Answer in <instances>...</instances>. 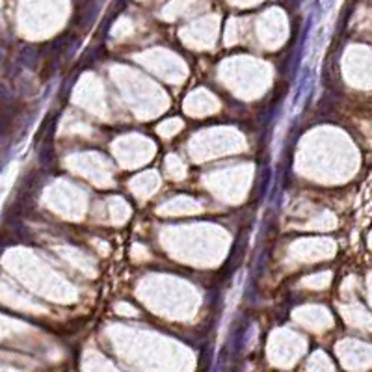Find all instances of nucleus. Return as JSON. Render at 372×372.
<instances>
[{
	"mask_svg": "<svg viewBox=\"0 0 372 372\" xmlns=\"http://www.w3.org/2000/svg\"><path fill=\"white\" fill-rule=\"evenodd\" d=\"M99 10H101V2H95V0H92V2L82 10V13L79 15V26L82 30H86V28H90V26L93 25V21L97 17Z\"/></svg>",
	"mask_w": 372,
	"mask_h": 372,
	"instance_id": "obj_1",
	"label": "nucleus"
},
{
	"mask_svg": "<svg viewBox=\"0 0 372 372\" xmlns=\"http://www.w3.org/2000/svg\"><path fill=\"white\" fill-rule=\"evenodd\" d=\"M39 54H41V50L37 49V47H34V45H26L25 49L21 50L19 60H21V63L26 65V67H34V65L37 63V60H39Z\"/></svg>",
	"mask_w": 372,
	"mask_h": 372,
	"instance_id": "obj_2",
	"label": "nucleus"
},
{
	"mask_svg": "<svg viewBox=\"0 0 372 372\" xmlns=\"http://www.w3.org/2000/svg\"><path fill=\"white\" fill-rule=\"evenodd\" d=\"M39 162L43 166L54 164V149H52V140H41L39 145Z\"/></svg>",
	"mask_w": 372,
	"mask_h": 372,
	"instance_id": "obj_3",
	"label": "nucleus"
},
{
	"mask_svg": "<svg viewBox=\"0 0 372 372\" xmlns=\"http://www.w3.org/2000/svg\"><path fill=\"white\" fill-rule=\"evenodd\" d=\"M261 183H259V190H257V201H262L264 199V195L268 192V186L272 183V170H270L268 166H264L261 171Z\"/></svg>",
	"mask_w": 372,
	"mask_h": 372,
	"instance_id": "obj_4",
	"label": "nucleus"
}]
</instances>
